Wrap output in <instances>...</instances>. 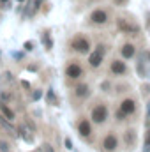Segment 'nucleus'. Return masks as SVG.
<instances>
[{
	"label": "nucleus",
	"mask_w": 150,
	"mask_h": 152,
	"mask_svg": "<svg viewBox=\"0 0 150 152\" xmlns=\"http://www.w3.org/2000/svg\"><path fill=\"white\" fill-rule=\"evenodd\" d=\"M0 99H2V101H11V99H12V96H11V94H7V92H4Z\"/></svg>",
	"instance_id": "nucleus-21"
},
{
	"label": "nucleus",
	"mask_w": 150,
	"mask_h": 152,
	"mask_svg": "<svg viewBox=\"0 0 150 152\" xmlns=\"http://www.w3.org/2000/svg\"><path fill=\"white\" fill-rule=\"evenodd\" d=\"M74 96L78 97V99H85V97H88V96H90V87H88L87 83H79V85H76Z\"/></svg>",
	"instance_id": "nucleus-11"
},
{
	"label": "nucleus",
	"mask_w": 150,
	"mask_h": 152,
	"mask_svg": "<svg viewBox=\"0 0 150 152\" xmlns=\"http://www.w3.org/2000/svg\"><path fill=\"white\" fill-rule=\"evenodd\" d=\"M42 42H44L46 50H51V48H53V39L50 37V34H48V32H44V34H42Z\"/></svg>",
	"instance_id": "nucleus-15"
},
{
	"label": "nucleus",
	"mask_w": 150,
	"mask_h": 152,
	"mask_svg": "<svg viewBox=\"0 0 150 152\" xmlns=\"http://www.w3.org/2000/svg\"><path fill=\"white\" fill-rule=\"evenodd\" d=\"M110 71H111V75H115V76H124L127 73V66H125V62H122L120 58H115V60H111V64H110Z\"/></svg>",
	"instance_id": "nucleus-7"
},
{
	"label": "nucleus",
	"mask_w": 150,
	"mask_h": 152,
	"mask_svg": "<svg viewBox=\"0 0 150 152\" xmlns=\"http://www.w3.org/2000/svg\"><path fill=\"white\" fill-rule=\"evenodd\" d=\"M71 48L74 50L76 53H79V55H87V53H90V41L85 37V36H76L73 39V42H71Z\"/></svg>",
	"instance_id": "nucleus-3"
},
{
	"label": "nucleus",
	"mask_w": 150,
	"mask_h": 152,
	"mask_svg": "<svg viewBox=\"0 0 150 152\" xmlns=\"http://www.w3.org/2000/svg\"><path fill=\"white\" fill-rule=\"evenodd\" d=\"M18 2H25V0H18Z\"/></svg>",
	"instance_id": "nucleus-33"
},
{
	"label": "nucleus",
	"mask_w": 150,
	"mask_h": 152,
	"mask_svg": "<svg viewBox=\"0 0 150 152\" xmlns=\"http://www.w3.org/2000/svg\"><path fill=\"white\" fill-rule=\"evenodd\" d=\"M115 2H117V4H124L125 0H115Z\"/></svg>",
	"instance_id": "nucleus-31"
},
{
	"label": "nucleus",
	"mask_w": 150,
	"mask_h": 152,
	"mask_svg": "<svg viewBox=\"0 0 150 152\" xmlns=\"http://www.w3.org/2000/svg\"><path fill=\"white\" fill-rule=\"evenodd\" d=\"M41 97H42V90H41V88H36V90L32 92V99H34V101H39Z\"/></svg>",
	"instance_id": "nucleus-17"
},
{
	"label": "nucleus",
	"mask_w": 150,
	"mask_h": 152,
	"mask_svg": "<svg viewBox=\"0 0 150 152\" xmlns=\"http://www.w3.org/2000/svg\"><path fill=\"white\" fill-rule=\"evenodd\" d=\"M108 117H110V110H108V106H106L104 103H99V104H95V106L90 110V120H92L94 124H97V126L104 124V122L108 120Z\"/></svg>",
	"instance_id": "nucleus-1"
},
{
	"label": "nucleus",
	"mask_w": 150,
	"mask_h": 152,
	"mask_svg": "<svg viewBox=\"0 0 150 152\" xmlns=\"http://www.w3.org/2000/svg\"><path fill=\"white\" fill-rule=\"evenodd\" d=\"M66 76L71 78V80H79V78L83 76V67H81V64L71 62V64L66 67Z\"/></svg>",
	"instance_id": "nucleus-6"
},
{
	"label": "nucleus",
	"mask_w": 150,
	"mask_h": 152,
	"mask_svg": "<svg viewBox=\"0 0 150 152\" xmlns=\"http://www.w3.org/2000/svg\"><path fill=\"white\" fill-rule=\"evenodd\" d=\"M27 124H28V127H30L32 131H36V126H34V122H32L30 118H27Z\"/></svg>",
	"instance_id": "nucleus-24"
},
{
	"label": "nucleus",
	"mask_w": 150,
	"mask_h": 152,
	"mask_svg": "<svg viewBox=\"0 0 150 152\" xmlns=\"http://www.w3.org/2000/svg\"><path fill=\"white\" fill-rule=\"evenodd\" d=\"M101 87H103V90H106V88H110V83H106V81H104V83H103Z\"/></svg>",
	"instance_id": "nucleus-27"
},
{
	"label": "nucleus",
	"mask_w": 150,
	"mask_h": 152,
	"mask_svg": "<svg viewBox=\"0 0 150 152\" xmlns=\"http://www.w3.org/2000/svg\"><path fill=\"white\" fill-rule=\"evenodd\" d=\"M124 143H125L127 147H133V145L136 143V131H134V129H127V131L124 133Z\"/></svg>",
	"instance_id": "nucleus-13"
},
{
	"label": "nucleus",
	"mask_w": 150,
	"mask_h": 152,
	"mask_svg": "<svg viewBox=\"0 0 150 152\" xmlns=\"http://www.w3.org/2000/svg\"><path fill=\"white\" fill-rule=\"evenodd\" d=\"M5 78H7V80L11 81V80H12V75H11V73H5Z\"/></svg>",
	"instance_id": "nucleus-28"
},
{
	"label": "nucleus",
	"mask_w": 150,
	"mask_h": 152,
	"mask_svg": "<svg viewBox=\"0 0 150 152\" xmlns=\"http://www.w3.org/2000/svg\"><path fill=\"white\" fill-rule=\"evenodd\" d=\"M136 108H138V106H136V101H134V99H124V101L120 103V106H118V110L124 112L127 117L136 113Z\"/></svg>",
	"instance_id": "nucleus-8"
},
{
	"label": "nucleus",
	"mask_w": 150,
	"mask_h": 152,
	"mask_svg": "<svg viewBox=\"0 0 150 152\" xmlns=\"http://www.w3.org/2000/svg\"><path fill=\"white\" fill-rule=\"evenodd\" d=\"M145 152H150V145H145Z\"/></svg>",
	"instance_id": "nucleus-30"
},
{
	"label": "nucleus",
	"mask_w": 150,
	"mask_h": 152,
	"mask_svg": "<svg viewBox=\"0 0 150 152\" xmlns=\"http://www.w3.org/2000/svg\"><path fill=\"white\" fill-rule=\"evenodd\" d=\"M118 147V136L115 133H108L104 138H103V149L106 152H115Z\"/></svg>",
	"instance_id": "nucleus-4"
},
{
	"label": "nucleus",
	"mask_w": 150,
	"mask_h": 152,
	"mask_svg": "<svg viewBox=\"0 0 150 152\" xmlns=\"http://www.w3.org/2000/svg\"><path fill=\"white\" fill-rule=\"evenodd\" d=\"M44 0H34V9H39V5L42 4Z\"/></svg>",
	"instance_id": "nucleus-25"
},
{
	"label": "nucleus",
	"mask_w": 150,
	"mask_h": 152,
	"mask_svg": "<svg viewBox=\"0 0 150 152\" xmlns=\"http://www.w3.org/2000/svg\"><path fill=\"white\" fill-rule=\"evenodd\" d=\"M125 117H127V115L124 113V112H120V110L117 112V120H118V122H122V120H125Z\"/></svg>",
	"instance_id": "nucleus-20"
},
{
	"label": "nucleus",
	"mask_w": 150,
	"mask_h": 152,
	"mask_svg": "<svg viewBox=\"0 0 150 152\" xmlns=\"http://www.w3.org/2000/svg\"><path fill=\"white\" fill-rule=\"evenodd\" d=\"M23 48H25V51H32V50H34V42H32V41H27V42L23 44Z\"/></svg>",
	"instance_id": "nucleus-18"
},
{
	"label": "nucleus",
	"mask_w": 150,
	"mask_h": 152,
	"mask_svg": "<svg viewBox=\"0 0 150 152\" xmlns=\"http://www.w3.org/2000/svg\"><path fill=\"white\" fill-rule=\"evenodd\" d=\"M118 28H120L124 34H136V32L140 30L136 25H129L125 20H118Z\"/></svg>",
	"instance_id": "nucleus-12"
},
{
	"label": "nucleus",
	"mask_w": 150,
	"mask_h": 152,
	"mask_svg": "<svg viewBox=\"0 0 150 152\" xmlns=\"http://www.w3.org/2000/svg\"><path fill=\"white\" fill-rule=\"evenodd\" d=\"M64 145H66V149H73V142H71L69 138H66V142H64Z\"/></svg>",
	"instance_id": "nucleus-23"
},
{
	"label": "nucleus",
	"mask_w": 150,
	"mask_h": 152,
	"mask_svg": "<svg viewBox=\"0 0 150 152\" xmlns=\"http://www.w3.org/2000/svg\"><path fill=\"white\" fill-rule=\"evenodd\" d=\"M108 20H110V16H108V12L104 9H95V11L90 12V21L94 25H104Z\"/></svg>",
	"instance_id": "nucleus-5"
},
{
	"label": "nucleus",
	"mask_w": 150,
	"mask_h": 152,
	"mask_svg": "<svg viewBox=\"0 0 150 152\" xmlns=\"http://www.w3.org/2000/svg\"><path fill=\"white\" fill-rule=\"evenodd\" d=\"M7 2H9V0H0V4H7Z\"/></svg>",
	"instance_id": "nucleus-32"
},
{
	"label": "nucleus",
	"mask_w": 150,
	"mask_h": 152,
	"mask_svg": "<svg viewBox=\"0 0 150 152\" xmlns=\"http://www.w3.org/2000/svg\"><path fill=\"white\" fill-rule=\"evenodd\" d=\"M0 112L4 113V117H5L7 120H14V112H12V110L4 103V101H0Z\"/></svg>",
	"instance_id": "nucleus-14"
},
{
	"label": "nucleus",
	"mask_w": 150,
	"mask_h": 152,
	"mask_svg": "<svg viewBox=\"0 0 150 152\" xmlns=\"http://www.w3.org/2000/svg\"><path fill=\"white\" fill-rule=\"evenodd\" d=\"M46 99H48V103H50V104H57V103H58V99H57V96H55L53 88H50V90H48V96H46Z\"/></svg>",
	"instance_id": "nucleus-16"
},
{
	"label": "nucleus",
	"mask_w": 150,
	"mask_h": 152,
	"mask_svg": "<svg viewBox=\"0 0 150 152\" xmlns=\"http://www.w3.org/2000/svg\"><path fill=\"white\" fill-rule=\"evenodd\" d=\"M42 152H55V151H53V147H51V145L44 143V145H42Z\"/></svg>",
	"instance_id": "nucleus-22"
},
{
	"label": "nucleus",
	"mask_w": 150,
	"mask_h": 152,
	"mask_svg": "<svg viewBox=\"0 0 150 152\" xmlns=\"http://www.w3.org/2000/svg\"><path fill=\"white\" fill-rule=\"evenodd\" d=\"M0 151L2 152H9V143H7V142H0Z\"/></svg>",
	"instance_id": "nucleus-19"
},
{
	"label": "nucleus",
	"mask_w": 150,
	"mask_h": 152,
	"mask_svg": "<svg viewBox=\"0 0 150 152\" xmlns=\"http://www.w3.org/2000/svg\"><path fill=\"white\" fill-rule=\"evenodd\" d=\"M147 115L150 117V103H149V106H147Z\"/></svg>",
	"instance_id": "nucleus-29"
},
{
	"label": "nucleus",
	"mask_w": 150,
	"mask_h": 152,
	"mask_svg": "<svg viewBox=\"0 0 150 152\" xmlns=\"http://www.w3.org/2000/svg\"><path fill=\"white\" fill-rule=\"evenodd\" d=\"M78 133L83 136V138H88L92 134V120L88 118H81L78 122Z\"/></svg>",
	"instance_id": "nucleus-9"
},
{
	"label": "nucleus",
	"mask_w": 150,
	"mask_h": 152,
	"mask_svg": "<svg viewBox=\"0 0 150 152\" xmlns=\"http://www.w3.org/2000/svg\"><path fill=\"white\" fill-rule=\"evenodd\" d=\"M134 55H136V46H134V44L125 42V44L120 46V57H122L124 60H129V58H133Z\"/></svg>",
	"instance_id": "nucleus-10"
},
{
	"label": "nucleus",
	"mask_w": 150,
	"mask_h": 152,
	"mask_svg": "<svg viewBox=\"0 0 150 152\" xmlns=\"http://www.w3.org/2000/svg\"><path fill=\"white\" fill-rule=\"evenodd\" d=\"M145 145H150V131L147 133V136H145Z\"/></svg>",
	"instance_id": "nucleus-26"
},
{
	"label": "nucleus",
	"mask_w": 150,
	"mask_h": 152,
	"mask_svg": "<svg viewBox=\"0 0 150 152\" xmlns=\"http://www.w3.org/2000/svg\"><path fill=\"white\" fill-rule=\"evenodd\" d=\"M104 55H106V46H104V44H97V46L94 48V53L88 55V66L94 67V69H97V67L103 64Z\"/></svg>",
	"instance_id": "nucleus-2"
}]
</instances>
